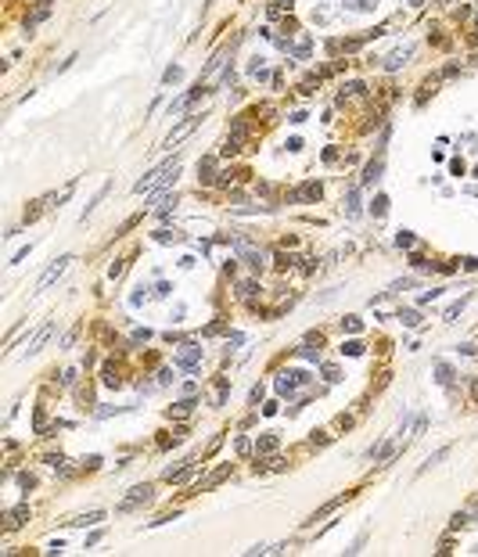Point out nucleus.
I'll use <instances>...</instances> for the list:
<instances>
[{"instance_id":"f257e3e1","label":"nucleus","mask_w":478,"mask_h":557,"mask_svg":"<svg viewBox=\"0 0 478 557\" xmlns=\"http://www.w3.org/2000/svg\"><path fill=\"white\" fill-rule=\"evenodd\" d=\"M177 173H180V158H169L165 166L151 169V173H148L144 180H137V194H155V191L169 187L173 180H177Z\"/></svg>"},{"instance_id":"f03ea898","label":"nucleus","mask_w":478,"mask_h":557,"mask_svg":"<svg viewBox=\"0 0 478 557\" xmlns=\"http://www.w3.org/2000/svg\"><path fill=\"white\" fill-rule=\"evenodd\" d=\"M69 262H72V255H61V259H58V262H54V266H51L47 273H43V277H40V280H36V291H43V288H51V284H54V280H58V277H61V273H65V270H69Z\"/></svg>"},{"instance_id":"7ed1b4c3","label":"nucleus","mask_w":478,"mask_h":557,"mask_svg":"<svg viewBox=\"0 0 478 557\" xmlns=\"http://www.w3.org/2000/svg\"><path fill=\"white\" fill-rule=\"evenodd\" d=\"M148 500H151V486H137V489H130V496L119 504V510H133V507L148 504Z\"/></svg>"},{"instance_id":"20e7f679","label":"nucleus","mask_w":478,"mask_h":557,"mask_svg":"<svg viewBox=\"0 0 478 557\" xmlns=\"http://www.w3.org/2000/svg\"><path fill=\"white\" fill-rule=\"evenodd\" d=\"M306 381H309V378H306L302 370H284L281 378H277V388H281V392H295L299 385H306Z\"/></svg>"},{"instance_id":"39448f33","label":"nucleus","mask_w":478,"mask_h":557,"mask_svg":"<svg viewBox=\"0 0 478 557\" xmlns=\"http://www.w3.org/2000/svg\"><path fill=\"white\" fill-rule=\"evenodd\" d=\"M195 126H198V119H195V115H187V119H183V122L177 126V130L165 137V148H177V144H180V140H183V137H187L191 130H195Z\"/></svg>"},{"instance_id":"423d86ee","label":"nucleus","mask_w":478,"mask_h":557,"mask_svg":"<svg viewBox=\"0 0 478 557\" xmlns=\"http://www.w3.org/2000/svg\"><path fill=\"white\" fill-rule=\"evenodd\" d=\"M198 360H201V349H198V345H183V349H180V356H177V367H183V370H195V367H198Z\"/></svg>"},{"instance_id":"0eeeda50","label":"nucleus","mask_w":478,"mask_h":557,"mask_svg":"<svg viewBox=\"0 0 478 557\" xmlns=\"http://www.w3.org/2000/svg\"><path fill=\"white\" fill-rule=\"evenodd\" d=\"M51 331H54V327H51V324H43V327H40V331H36V334L29 338V342H25V349H22V352H25V356H33V352H40V345H43V342H47V338H51Z\"/></svg>"},{"instance_id":"6e6552de","label":"nucleus","mask_w":478,"mask_h":557,"mask_svg":"<svg viewBox=\"0 0 478 557\" xmlns=\"http://www.w3.org/2000/svg\"><path fill=\"white\" fill-rule=\"evenodd\" d=\"M237 252H241V259H245L252 270H259V266H263V252H255L248 241H237Z\"/></svg>"},{"instance_id":"1a4fd4ad","label":"nucleus","mask_w":478,"mask_h":557,"mask_svg":"<svg viewBox=\"0 0 478 557\" xmlns=\"http://www.w3.org/2000/svg\"><path fill=\"white\" fill-rule=\"evenodd\" d=\"M342 504H345V492H342V496H335V500H331V504H324V507H320V510H317V514H309V522H306V525H317V522H320V518H327V514H335V510H338V507H342Z\"/></svg>"},{"instance_id":"9d476101","label":"nucleus","mask_w":478,"mask_h":557,"mask_svg":"<svg viewBox=\"0 0 478 557\" xmlns=\"http://www.w3.org/2000/svg\"><path fill=\"white\" fill-rule=\"evenodd\" d=\"M410 54H413V47H403V51H396V54H389V58H385V69H389V72H392V69H399L403 61L410 58Z\"/></svg>"},{"instance_id":"9b49d317","label":"nucleus","mask_w":478,"mask_h":557,"mask_svg":"<svg viewBox=\"0 0 478 557\" xmlns=\"http://www.w3.org/2000/svg\"><path fill=\"white\" fill-rule=\"evenodd\" d=\"M291 198H295V202H306V198L313 202V198H320V184H306V187H299Z\"/></svg>"},{"instance_id":"f8f14e48","label":"nucleus","mask_w":478,"mask_h":557,"mask_svg":"<svg viewBox=\"0 0 478 557\" xmlns=\"http://www.w3.org/2000/svg\"><path fill=\"white\" fill-rule=\"evenodd\" d=\"M446 456H449V446H443V450H435V453H431L425 464H421V471H417V474H425L428 468H435V464H439V460H446Z\"/></svg>"},{"instance_id":"ddd939ff","label":"nucleus","mask_w":478,"mask_h":557,"mask_svg":"<svg viewBox=\"0 0 478 557\" xmlns=\"http://www.w3.org/2000/svg\"><path fill=\"white\" fill-rule=\"evenodd\" d=\"M25 518H29V507H25V504H22V507H15V510H7V525H11V528H15V525H22Z\"/></svg>"},{"instance_id":"4468645a","label":"nucleus","mask_w":478,"mask_h":557,"mask_svg":"<svg viewBox=\"0 0 478 557\" xmlns=\"http://www.w3.org/2000/svg\"><path fill=\"white\" fill-rule=\"evenodd\" d=\"M101 518H105V510H90V514H79V518H72L69 525H97Z\"/></svg>"},{"instance_id":"2eb2a0df","label":"nucleus","mask_w":478,"mask_h":557,"mask_svg":"<svg viewBox=\"0 0 478 557\" xmlns=\"http://www.w3.org/2000/svg\"><path fill=\"white\" fill-rule=\"evenodd\" d=\"M399 320L407 324V327H417V324H421V316L413 313V309H399Z\"/></svg>"},{"instance_id":"dca6fc26","label":"nucleus","mask_w":478,"mask_h":557,"mask_svg":"<svg viewBox=\"0 0 478 557\" xmlns=\"http://www.w3.org/2000/svg\"><path fill=\"white\" fill-rule=\"evenodd\" d=\"M212 169H216V162H212V158H205V162L198 166V173H201V180H205V184L212 180Z\"/></svg>"},{"instance_id":"f3484780","label":"nucleus","mask_w":478,"mask_h":557,"mask_svg":"<svg viewBox=\"0 0 478 557\" xmlns=\"http://www.w3.org/2000/svg\"><path fill=\"white\" fill-rule=\"evenodd\" d=\"M378 173H381V158L367 166V176H363V184H374V180H378Z\"/></svg>"},{"instance_id":"a211bd4d","label":"nucleus","mask_w":478,"mask_h":557,"mask_svg":"<svg viewBox=\"0 0 478 557\" xmlns=\"http://www.w3.org/2000/svg\"><path fill=\"white\" fill-rule=\"evenodd\" d=\"M273 450H277V439H273V435H263L259 439V453H273Z\"/></svg>"},{"instance_id":"6ab92c4d","label":"nucleus","mask_w":478,"mask_h":557,"mask_svg":"<svg viewBox=\"0 0 478 557\" xmlns=\"http://www.w3.org/2000/svg\"><path fill=\"white\" fill-rule=\"evenodd\" d=\"M191 410H195V403H191V399H183V403H177V406L169 410V414H180V417H187Z\"/></svg>"},{"instance_id":"aec40b11","label":"nucleus","mask_w":478,"mask_h":557,"mask_svg":"<svg viewBox=\"0 0 478 557\" xmlns=\"http://www.w3.org/2000/svg\"><path fill=\"white\" fill-rule=\"evenodd\" d=\"M435 374H439V381H443V385H449V378H453V370H449L446 363H439V367H435Z\"/></svg>"},{"instance_id":"412c9836","label":"nucleus","mask_w":478,"mask_h":557,"mask_svg":"<svg viewBox=\"0 0 478 557\" xmlns=\"http://www.w3.org/2000/svg\"><path fill=\"white\" fill-rule=\"evenodd\" d=\"M255 291H259V284H255V280H241V295H245V298H252Z\"/></svg>"},{"instance_id":"4be33fe9","label":"nucleus","mask_w":478,"mask_h":557,"mask_svg":"<svg viewBox=\"0 0 478 557\" xmlns=\"http://www.w3.org/2000/svg\"><path fill=\"white\" fill-rule=\"evenodd\" d=\"M342 327H345V331H360V316H345V320H342Z\"/></svg>"},{"instance_id":"5701e85b","label":"nucleus","mask_w":478,"mask_h":557,"mask_svg":"<svg viewBox=\"0 0 478 557\" xmlns=\"http://www.w3.org/2000/svg\"><path fill=\"white\" fill-rule=\"evenodd\" d=\"M385 209H389V198H374V216H385Z\"/></svg>"},{"instance_id":"b1692460","label":"nucleus","mask_w":478,"mask_h":557,"mask_svg":"<svg viewBox=\"0 0 478 557\" xmlns=\"http://www.w3.org/2000/svg\"><path fill=\"white\" fill-rule=\"evenodd\" d=\"M464 306H467V298H460V302H453V306H449V309H446V320H453V316H457V313H460V309H464Z\"/></svg>"},{"instance_id":"393cba45","label":"nucleus","mask_w":478,"mask_h":557,"mask_svg":"<svg viewBox=\"0 0 478 557\" xmlns=\"http://www.w3.org/2000/svg\"><path fill=\"white\" fill-rule=\"evenodd\" d=\"M342 352H349V356H360V352H363V345H360V342H345V345H342Z\"/></svg>"},{"instance_id":"a878e982","label":"nucleus","mask_w":478,"mask_h":557,"mask_svg":"<svg viewBox=\"0 0 478 557\" xmlns=\"http://www.w3.org/2000/svg\"><path fill=\"white\" fill-rule=\"evenodd\" d=\"M396 241H399V248H413V234H407V230H403Z\"/></svg>"},{"instance_id":"bb28decb","label":"nucleus","mask_w":478,"mask_h":557,"mask_svg":"<svg viewBox=\"0 0 478 557\" xmlns=\"http://www.w3.org/2000/svg\"><path fill=\"white\" fill-rule=\"evenodd\" d=\"M345 4H349V7H360V11H363V7H374L378 0H345Z\"/></svg>"},{"instance_id":"cd10ccee","label":"nucleus","mask_w":478,"mask_h":557,"mask_svg":"<svg viewBox=\"0 0 478 557\" xmlns=\"http://www.w3.org/2000/svg\"><path fill=\"white\" fill-rule=\"evenodd\" d=\"M173 205H177V198H162V202H159V212H169Z\"/></svg>"}]
</instances>
